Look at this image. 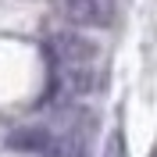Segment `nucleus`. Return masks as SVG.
I'll return each instance as SVG.
<instances>
[{
	"label": "nucleus",
	"instance_id": "obj_4",
	"mask_svg": "<svg viewBox=\"0 0 157 157\" xmlns=\"http://www.w3.org/2000/svg\"><path fill=\"white\" fill-rule=\"evenodd\" d=\"M104 157H125V139H121V132H111V136H107Z\"/></svg>",
	"mask_w": 157,
	"mask_h": 157
},
{
	"label": "nucleus",
	"instance_id": "obj_1",
	"mask_svg": "<svg viewBox=\"0 0 157 157\" xmlns=\"http://www.w3.org/2000/svg\"><path fill=\"white\" fill-rule=\"evenodd\" d=\"M64 14L75 29H107L114 21V0H64Z\"/></svg>",
	"mask_w": 157,
	"mask_h": 157
},
{
	"label": "nucleus",
	"instance_id": "obj_3",
	"mask_svg": "<svg viewBox=\"0 0 157 157\" xmlns=\"http://www.w3.org/2000/svg\"><path fill=\"white\" fill-rule=\"evenodd\" d=\"M50 132L47 128H18V132H11L7 147L11 150H29V154H43V150L50 147Z\"/></svg>",
	"mask_w": 157,
	"mask_h": 157
},
{
	"label": "nucleus",
	"instance_id": "obj_2",
	"mask_svg": "<svg viewBox=\"0 0 157 157\" xmlns=\"http://www.w3.org/2000/svg\"><path fill=\"white\" fill-rule=\"evenodd\" d=\"M93 50L97 47L89 39H82L78 32H57V36L50 39V57L61 68H86L89 61H93Z\"/></svg>",
	"mask_w": 157,
	"mask_h": 157
}]
</instances>
